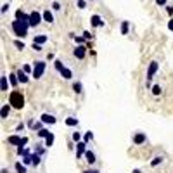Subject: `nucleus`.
<instances>
[{
    "instance_id": "f257e3e1",
    "label": "nucleus",
    "mask_w": 173,
    "mask_h": 173,
    "mask_svg": "<svg viewBox=\"0 0 173 173\" xmlns=\"http://www.w3.org/2000/svg\"><path fill=\"white\" fill-rule=\"evenodd\" d=\"M28 28H30V23L28 21H19V19H16V21H12V31H14V35L17 38H24L28 35Z\"/></svg>"
},
{
    "instance_id": "f03ea898",
    "label": "nucleus",
    "mask_w": 173,
    "mask_h": 173,
    "mask_svg": "<svg viewBox=\"0 0 173 173\" xmlns=\"http://www.w3.org/2000/svg\"><path fill=\"white\" fill-rule=\"evenodd\" d=\"M9 104L12 106V107H16V109H23V106H24V97L21 92L14 90L11 92V95H9Z\"/></svg>"
},
{
    "instance_id": "7ed1b4c3",
    "label": "nucleus",
    "mask_w": 173,
    "mask_h": 173,
    "mask_svg": "<svg viewBox=\"0 0 173 173\" xmlns=\"http://www.w3.org/2000/svg\"><path fill=\"white\" fill-rule=\"evenodd\" d=\"M45 68H47V64L43 62V61H35V66H33V78H35V80H40L42 76H43V73H45Z\"/></svg>"
},
{
    "instance_id": "20e7f679",
    "label": "nucleus",
    "mask_w": 173,
    "mask_h": 173,
    "mask_svg": "<svg viewBox=\"0 0 173 173\" xmlns=\"http://www.w3.org/2000/svg\"><path fill=\"white\" fill-rule=\"evenodd\" d=\"M158 69H159V64L156 62V61H151V64H149V68H147V82L151 83V80H152V76L158 73Z\"/></svg>"
},
{
    "instance_id": "39448f33",
    "label": "nucleus",
    "mask_w": 173,
    "mask_h": 173,
    "mask_svg": "<svg viewBox=\"0 0 173 173\" xmlns=\"http://www.w3.org/2000/svg\"><path fill=\"white\" fill-rule=\"evenodd\" d=\"M42 19H43V16L40 14L38 11H33V12H30V26H38V24L42 23Z\"/></svg>"
},
{
    "instance_id": "423d86ee",
    "label": "nucleus",
    "mask_w": 173,
    "mask_h": 173,
    "mask_svg": "<svg viewBox=\"0 0 173 173\" xmlns=\"http://www.w3.org/2000/svg\"><path fill=\"white\" fill-rule=\"evenodd\" d=\"M147 142V137H146V133H142V132H137L135 135H133V144L135 146H142V144H146Z\"/></svg>"
},
{
    "instance_id": "0eeeda50",
    "label": "nucleus",
    "mask_w": 173,
    "mask_h": 173,
    "mask_svg": "<svg viewBox=\"0 0 173 173\" xmlns=\"http://www.w3.org/2000/svg\"><path fill=\"white\" fill-rule=\"evenodd\" d=\"M73 54H75L76 59H83V57L86 56V45H78V47L75 49V52H73Z\"/></svg>"
},
{
    "instance_id": "6e6552de",
    "label": "nucleus",
    "mask_w": 173,
    "mask_h": 173,
    "mask_svg": "<svg viewBox=\"0 0 173 173\" xmlns=\"http://www.w3.org/2000/svg\"><path fill=\"white\" fill-rule=\"evenodd\" d=\"M40 121H42V123H45V125H54L57 120H56V116H54V114H49V113H45V114H42Z\"/></svg>"
},
{
    "instance_id": "1a4fd4ad",
    "label": "nucleus",
    "mask_w": 173,
    "mask_h": 173,
    "mask_svg": "<svg viewBox=\"0 0 173 173\" xmlns=\"http://www.w3.org/2000/svg\"><path fill=\"white\" fill-rule=\"evenodd\" d=\"M90 23H92V26H94V28L104 26V21H102V17H101V16H97V14H94V16L90 17Z\"/></svg>"
},
{
    "instance_id": "9d476101",
    "label": "nucleus",
    "mask_w": 173,
    "mask_h": 173,
    "mask_svg": "<svg viewBox=\"0 0 173 173\" xmlns=\"http://www.w3.org/2000/svg\"><path fill=\"white\" fill-rule=\"evenodd\" d=\"M76 158H82V156H85L86 152V142H78L76 144Z\"/></svg>"
},
{
    "instance_id": "9b49d317",
    "label": "nucleus",
    "mask_w": 173,
    "mask_h": 173,
    "mask_svg": "<svg viewBox=\"0 0 173 173\" xmlns=\"http://www.w3.org/2000/svg\"><path fill=\"white\" fill-rule=\"evenodd\" d=\"M16 75H17V78H19V82H21V83H28V82H30V78H28V73L24 71V69H19Z\"/></svg>"
},
{
    "instance_id": "f8f14e48",
    "label": "nucleus",
    "mask_w": 173,
    "mask_h": 173,
    "mask_svg": "<svg viewBox=\"0 0 173 173\" xmlns=\"http://www.w3.org/2000/svg\"><path fill=\"white\" fill-rule=\"evenodd\" d=\"M0 90H2V92L9 90V82H7V76H5V75L0 76Z\"/></svg>"
},
{
    "instance_id": "ddd939ff",
    "label": "nucleus",
    "mask_w": 173,
    "mask_h": 173,
    "mask_svg": "<svg viewBox=\"0 0 173 173\" xmlns=\"http://www.w3.org/2000/svg\"><path fill=\"white\" fill-rule=\"evenodd\" d=\"M9 113H11V104H4L2 106V109H0V118L5 120V118L9 116Z\"/></svg>"
},
{
    "instance_id": "4468645a",
    "label": "nucleus",
    "mask_w": 173,
    "mask_h": 173,
    "mask_svg": "<svg viewBox=\"0 0 173 173\" xmlns=\"http://www.w3.org/2000/svg\"><path fill=\"white\" fill-rule=\"evenodd\" d=\"M85 161L88 163V165H94V163L97 161V158H95V154L92 152V151H86L85 152Z\"/></svg>"
},
{
    "instance_id": "2eb2a0df",
    "label": "nucleus",
    "mask_w": 173,
    "mask_h": 173,
    "mask_svg": "<svg viewBox=\"0 0 173 173\" xmlns=\"http://www.w3.org/2000/svg\"><path fill=\"white\" fill-rule=\"evenodd\" d=\"M47 40H49V37H47V35H37V37H35V40H33V43L43 45V43H45Z\"/></svg>"
},
{
    "instance_id": "dca6fc26",
    "label": "nucleus",
    "mask_w": 173,
    "mask_h": 173,
    "mask_svg": "<svg viewBox=\"0 0 173 173\" xmlns=\"http://www.w3.org/2000/svg\"><path fill=\"white\" fill-rule=\"evenodd\" d=\"M61 76H62L64 80H71L73 78V71L69 68H64L62 71H61Z\"/></svg>"
},
{
    "instance_id": "f3484780",
    "label": "nucleus",
    "mask_w": 173,
    "mask_h": 173,
    "mask_svg": "<svg viewBox=\"0 0 173 173\" xmlns=\"http://www.w3.org/2000/svg\"><path fill=\"white\" fill-rule=\"evenodd\" d=\"M7 142L9 144H12V146H17L19 147V144H21V137H17V135H11L7 139Z\"/></svg>"
},
{
    "instance_id": "a211bd4d",
    "label": "nucleus",
    "mask_w": 173,
    "mask_h": 173,
    "mask_svg": "<svg viewBox=\"0 0 173 173\" xmlns=\"http://www.w3.org/2000/svg\"><path fill=\"white\" fill-rule=\"evenodd\" d=\"M43 21H47V23H54V16H52V12L47 9V11H43Z\"/></svg>"
},
{
    "instance_id": "6ab92c4d",
    "label": "nucleus",
    "mask_w": 173,
    "mask_h": 173,
    "mask_svg": "<svg viewBox=\"0 0 173 173\" xmlns=\"http://www.w3.org/2000/svg\"><path fill=\"white\" fill-rule=\"evenodd\" d=\"M66 125H68V126H78V120L69 116V118H66Z\"/></svg>"
},
{
    "instance_id": "aec40b11",
    "label": "nucleus",
    "mask_w": 173,
    "mask_h": 173,
    "mask_svg": "<svg viewBox=\"0 0 173 173\" xmlns=\"http://www.w3.org/2000/svg\"><path fill=\"white\" fill-rule=\"evenodd\" d=\"M50 133H52V132H49L47 128H42V130H38V137H40V139H47Z\"/></svg>"
},
{
    "instance_id": "412c9836",
    "label": "nucleus",
    "mask_w": 173,
    "mask_h": 173,
    "mask_svg": "<svg viewBox=\"0 0 173 173\" xmlns=\"http://www.w3.org/2000/svg\"><path fill=\"white\" fill-rule=\"evenodd\" d=\"M17 154L24 158V156H30L31 152H30V149H26V147H17Z\"/></svg>"
},
{
    "instance_id": "4be33fe9",
    "label": "nucleus",
    "mask_w": 173,
    "mask_h": 173,
    "mask_svg": "<svg viewBox=\"0 0 173 173\" xmlns=\"http://www.w3.org/2000/svg\"><path fill=\"white\" fill-rule=\"evenodd\" d=\"M73 90H75L76 94H82V92H83V85L80 82H75V83H73Z\"/></svg>"
},
{
    "instance_id": "5701e85b",
    "label": "nucleus",
    "mask_w": 173,
    "mask_h": 173,
    "mask_svg": "<svg viewBox=\"0 0 173 173\" xmlns=\"http://www.w3.org/2000/svg\"><path fill=\"white\" fill-rule=\"evenodd\" d=\"M161 163H163V156H156V158L151 161V166H152V168H156V166L161 165Z\"/></svg>"
},
{
    "instance_id": "b1692460",
    "label": "nucleus",
    "mask_w": 173,
    "mask_h": 173,
    "mask_svg": "<svg viewBox=\"0 0 173 173\" xmlns=\"http://www.w3.org/2000/svg\"><path fill=\"white\" fill-rule=\"evenodd\" d=\"M9 82H11V85H17L19 83V78H17V75H16V73H12V75H9Z\"/></svg>"
},
{
    "instance_id": "393cba45",
    "label": "nucleus",
    "mask_w": 173,
    "mask_h": 173,
    "mask_svg": "<svg viewBox=\"0 0 173 173\" xmlns=\"http://www.w3.org/2000/svg\"><path fill=\"white\" fill-rule=\"evenodd\" d=\"M128 28H130V23H128V21H123V23H121V35H128Z\"/></svg>"
},
{
    "instance_id": "a878e982",
    "label": "nucleus",
    "mask_w": 173,
    "mask_h": 173,
    "mask_svg": "<svg viewBox=\"0 0 173 173\" xmlns=\"http://www.w3.org/2000/svg\"><path fill=\"white\" fill-rule=\"evenodd\" d=\"M16 171H17V173H26V165H21V163H16Z\"/></svg>"
},
{
    "instance_id": "bb28decb",
    "label": "nucleus",
    "mask_w": 173,
    "mask_h": 173,
    "mask_svg": "<svg viewBox=\"0 0 173 173\" xmlns=\"http://www.w3.org/2000/svg\"><path fill=\"white\" fill-rule=\"evenodd\" d=\"M31 159H33V166H38L40 165V154H37V152H35V154H31Z\"/></svg>"
},
{
    "instance_id": "cd10ccee",
    "label": "nucleus",
    "mask_w": 173,
    "mask_h": 173,
    "mask_svg": "<svg viewBox=\"0 0 173 173\" xmlns=\"http://www.w3.org/2000/svg\"><path fill=\"white\" fill-rule=\"evenodd\" d=\"M54 66H56V69H57L59 73L64 69V66H62V61H59V59H56V61H54Z\"/></svg>"
},
{
    "instance_id": "c85d7f7f",
    "label": "nucleus",
    "mask_w": 173,
    "mask_h": 173,
    "mask_svg": "<svg viewBox=\"0 0 173 173\" xmlns=\"http://www.w3.org/2000/svg\"><path fill=\"white\" fill-rule=\"evenodd\" d=\"M52 144H54V133H50V135L45 139V147H50Z\"/></svg>"
},
{
    "instance_id": "c756f323",
    "label": "nucleus",
    "mask_w": 173,
    "mask_h": 173,
    "mask_svg": "<svg viewBox=\"0 0 173 173\" xmlns=\"http://www.w3.org/2000/svg\"><path fill=\"white\" fill-rule=\"evenodd\" d=\"M161 92H163V88L159 85H154L152 86V95H161Z\"/></svg>"
},
{
    "instance_id": "7c9ffc66",
    "label": "nucleus",
    "mask_w": 173,
    "mask_h": 173,
    "mask_svg": "<svg viewBox=\"0 0 173 173\" xmlns=\"http://www.w3.org/2000/svg\"><path fill=\"white\" fill-rule=\"evenodd\" d=\"M92 140H94V133H92V132H86V133H85V140H83V142H92Z\"/></svg>"
},
{
    "instance_id": "2f4dec72",
    "label": "nucleus",
    "mask_w": 173,
    "mask_h": 173,
    "mask_svg": "<svg viewBox=\"0 0 173 173\" xmlns=\"http://www.w3.org/2000/svg\"><path fill=\"white\" fill-rule=\"evenodd\" d=\"M23 165H33V159H31V154H30V156H24V158H23Z\"/></svg>"
},
{
    "instance_id": "473e14b6",
    "label": "nucleus",
    "mask_w": 173,
    "mask_h": 173,
    "mask_svg": "<svg viewBox=\"0 0 173 173\" xmlns=\"http://www.w3.org/2000/svg\"><path fill=\"white\" fill-rule=\"evenodd\" d=\"M35 152H37V154H40V156H42V154H43V152H45V147H42L40 144H38V146L35 147Z\"/></svg>"
},
{
    "instance_id": "72a5a7b5",
    "label": "nucleus",
    "mask_w": 173,
    "mask_h": 173,
    "mask_svg": "<svg viewBox=\"0 0 173 173\" xmlns=\"http://www.w3.org/2000/svg\"><path fill=\"white\" fill-rule=\"evenodd\" d=\"M14 45H16V49H17V50L24 49V43H23V42H19V40H14Z\"/></svg>"
},
{
    "instance_id": "f704fd0d",
    "label": "nucleus",
    "mask_w": 173,
    "mask_h": 173,
    "mask_svg": "<svg viewBox=\"0 0 173 173\" xmlns=\"http://www.w3.org/2000/svg\"><path fill=\"white\" fill-rule=\"evenodd\" d=\"M73 140H75L76 144L82 142V135H80V132H75V133H73Z\"/></svg>"
},
{
    "instance_id": "c9c22d12",
    "label": "nucleus",
    "mask_w": 173,
    "mask_h": 173,
    "mask_svg": "<svg viewBox=\"0 0 173 173\" xmlns=\"http://www.w3.org/2000/svg\"><path fill=\"white\" fill-rule=\"evenodd\" d=\"M23 69L28 73V75H30V73H31V75H33V68H31L30 64H24V66H23Z\"/></svg>"
},
{
    "instance_id": "e433bc0d",
    "label": "nucleus",
    "mask_w": 173,
    "mask_h": 173,
    "mask_svg": "<svg viewBox=\"0 0 173 173\" xmlns=\"http://www.w3.org/2000/svg\"><path fill=\"white\" fill-rule=\"evenodd\" d=\"M76 4H78V9H85L86 7V0H78Z\"/></svg>"
},
{
    "instance_id": "4c0bfd02",
    "label": "nucleus",
    "mask_w": 173,
    "mask_h": 173,
    "mask_svg": "<svg viewBox=\"0 0 173 173\" xmlns=\"http://www.w3.org/2000/svg\"><path fill=\"white\" fill-rule=\"evenodd\" d=\"M75 40H76L78 45H83V43H85V38H83V37H75Z\"/></svg>"
},
{
    "instance_id": "58836bf2",
    "label": "nucleus",
    "mask_w": 173,
    "mask_h": 173,
    "mask_svg": "<svg viewBox=\"0 0 173 173\" xmlns=\"http://www.w3.org/2000/svg\"><path fill=\"white\" fill-rule=\"evenodd\" d=\"M28 144V137H23V139H21V144H19V147H24Z\"/></svg>"
},
{
    "instance_id": "ea45409f",
    "label": "nucleus",
    "mask_w": 173,
    "mask_h": 173,
    "mask_svg": "<svg viewBox=\"0 0 173 173\" xmlns=\"http://www.w3.org/2000/svg\"><path fill=\"white\" fill-rule=\"evenodd\" d=\"M52 9H54V11H61V4H59V2H54Z\"/></svg>"
},
{
    "instance_id": "a19ab883",
    "label": "nucleus",
    "mask_w": 173,
    "mask_h": 173,
    "mask_svg": "<svg viewBox=\"0 0 173 173\" xmlns=\"http://www.w3.org/2000/svg\"><path fill=\"white\" fill-rule=\"evenodd\" d=\"M33 49L35 52H42V45H38V43H33Z\"/></svg>"
},
{
    "instance_id": "79ce46f5",
    "label": "nucleus",
    "mask_w": 173,
    "mask_h": 173,
    "mask_svg": "<svg viewBox=\"0 0 173 173\" xmlns=\"http://www.w3.org/2000/svg\"><path fill=\"white\" fill-rule=\"evenodd\" d=\"M166 12H168V16H173V7L171 5H166Z\"/></svg>"
},
{
    "instance_id": "37998d69",
    "label": "nucleus",
    "mask_w": 173,
    "mask_h": 173,
    "mask_svg": "<svg viewBox=\"0 0 173 173\" xmlns=\"http://www.w3.org/2000/svg\"><path fill=\"white\" fill-rule=\"evenodd\" d=\"M83 38H85V40H90V38H92L90 31H85V33H83Z\"/></svg>"
},
{
    "instance_id": "c03bdc74",
    "label": "nucleus",
    "mask_w": 173,
    "mask_h": 173,
    "mask_svg": "<svg viewBox=\"0 0 173 173\" xmlns=\"http://www.w3.org/2000/svg\"><path fill=\"white\" fill-rule=\"evenodd\" d=\"M7 11H9V4H4L2 5V14H5Z\"/></svg>"
},
{
    "instance_id": "a18cd8bd",
    "label": "nucleus",
    "mask_w": 173,
    "mask_h": 173,
    "mask_svg": "<svg viewBox=\"0 0 173 173\" xmlns=\"http://www.w3.org/2000/svg\"><path fill=\"white\" fill-rule=\"evenodd\" d=\"M33 130H42V121H40V123H35L33 125Z\"/></svg>"
},
{
    "instance_id": "49530a36",
    "label": "nucleus",
    "mask_w": 173,
    "mask_h": 173,
    "mask_svg": "<svg viewBox=\"0 0 173 173\" xmlns=\"http://www.w3.org/2000/svg\"><path fill=\"white\" fill-rule=\"evenodd\" d=\"M16 130H17V132H23V130H24V123H19Z\"/></svg>"
},
{
    "instance_id": "de8ad7c7",
    "label": "nucleus",
    "mask_w": 173,
    "mask_h": 173,
    "mask_svg": "<svg viewBox=\"0 0 173 173\" xmlns=\"http://www.w3.org/2000/svg\"><path fill=\"white\" fill-rule=\"evenodd\" d=\"M168 30H170V31H173V17L168 21Z\"/></svg>"
},
{
    "instance_id": "09e8293b",
    "label": "nucleus",
    "mask_w": 173,
    "mask_h": 173,
    "mask_svg": "<svg viewBox=\"0 0 173 173\" xmlns=\"http://www.w3.org/2000/svg\"><path fill=\"white\" fill-rule=\"evenodd\" d=\"M83 173H101V171H99V170H85Z\"/></svg>"
},
{
    "instance_id": "8fccbe9b",
    "label": "nucleus",
    "mask_w": 173,
    "mask_h": 173,
    "mask_svg": "<svg viewBox=\"0 0 173 173\" xmlns=\"http://www.w3.org/2000/svg\"><path fill=\"white\" fill-rule=\"evenodd\" d=\"M156 4L158 5H166V0H156Z\"/></svg>"
},
{
    "instance_id": "3c124183",
    "label": "nucleus",
    "mask_w": 173,
    "mask_h": 173,
    "mask_svg": "<svg viewBox=\"0 0 173 173\" xmlns=\"http://www.w3.org/2000/svg\"><path fill=\"white\" fill-rule=\"evenodd\" d=\"M2 173H9V170H5V168H2Z\"/></svg>"
},
{
    "instance_id": "603ef678",
    "label": "nucleus",
    "mask_w": 173,
    "mask_h": 173,
    "mask_svg": "<svg viewBox=\"0 0 173 173\" xmlns=\"http://www.w3.org/2000/svg\"><path fill=\"white\" fill-rule=\"evenodd\" d=\"M133 173H142V171H140V170H133Z\"/></svg>"
},
{
    "instance_id": "864d4df0",
    "label": "nucleus",
    "mask_w": 173,
    "mask_h": 173,
    "mask_svg": "<svg viewBox=\"0 0 173 173\" xmlns=\"http://www.w3.org/2000/svg\"><path fill=\"white\" fill-rule=\"evenodd\" d=\"M90 2H92V0H90Z\"/></svg>"
}]
</instances>
